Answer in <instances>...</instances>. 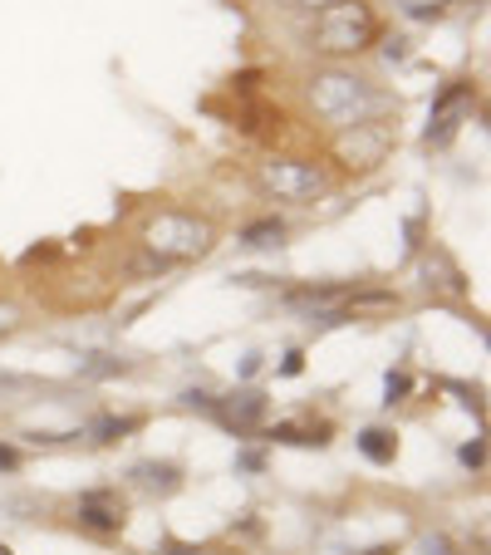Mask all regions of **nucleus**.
<instances>
[{"label":"nucleus","mask_w":491,"mask_h":555,"mask_svg":"<svg viewBox=\"0 0 491 555\" xmlns=\"http://www.w3.org/2000/svg\"><path fill=\"white\" fill-rule=\"evenodd\" d=\"M305 104H310V114L320 118L330 133H345V128L384 118L393 99L378 94L364 74H354L349 64H324V69H314L310 79H305Z\"/></svg>","instance_id":"nucleus-1"},{"label":"nucleus","mask_w":491,"mask_h":555,"mask_svg":"<svg viewBox=\"0 0 491 555\" xmlns=\"http://www.w3.org/2000/svg\"><path fill=\"white\" fill-rule=\"evenodd\" d=\"M378 35H384V25H378L369 0H330L310 21V50L330 64H345L354 54L374 50Z\"/></svg>","instance_id":"nucleus-2"},{"label":"nucleus","mask_w":491,"mask_h":555,"mask_svg":"<svg viewBox=\"0 0 491 555\" xmlns=\"http://www.w3.org/2000/svg\"><path fill=\"white\" fill-rule=\"evenodd\" d=\"M211 246H217V227H211V217H202V211L163 207L143 221V251L168 266L202 261Z\"/></svg>","instance_id":"nucleus-3"},{"label":"nucleus","mask_w":491,"mask_h":555,"mask_svg":"<svg viewBox=\"0 0 491 555\" xmlns=\"http://www.w3.org/2000/svg\"><path fill=\"white\" fill-rule=\"evenodd\" d=\"M256 182H261V192H271L275 202H295V207H305V202L330 192V172H324L320 163H310V157H281V153L256 163Z\"/></svg>","instance_id":"nucleus-4"},{"label":"nucleus","mask_w":491,"mask_h":555,"mask_svg":"<svg viewBox=\"0 0 491 555\" xmlns=\"http://www.w3.org/2000/svg\"><path fill=\"white\" fill-rule=\"evenodd\" d=\"M393 143H398L393 124H388V118H374V124H359V128L335 133V157L345 172H369V168H378V163H388Z\"/></svg>","instance_id":"nucleus-5"},{"label":"nucleus","mask_w":491,"mask_h":555,"mask_svg":"<svg viewBox=\"0 0 491 555\" xmlns=\"http://www.w3.org/2000/svg\"><path fill=\"white\" fill-rule=\"evenodd\" d=\"M423 285L432 295H462L467 291V275H462V266L442 246H432V251H423Z\"/></svg>","instance_id":"nucleus-6"},{"label":"nucleus","mask_w":491,"mask_h":555,"mask_svg":"<svg viewBox=\"0 0 491 555\" xmlns=\"http://www.w3.org/2000/svg\"><path fill=\"white\" fill-rule=\"evenodd\" d=\"M79 521L89 526V531H118V526H124V502H118V492H104V487H99V492H85L79 496Z\"/></svg>","instance_id":"nucleus-7"},{"label":"nucleus","mask_w":491,"mask_h":555,"mask_svg":"<svg viewBox=\"0 0 491 555\" xmlns=\"http://www.w3.org/2000/svg\"><path fill=\"white\" fill-rule=\"evenodd\" d=\"M128 477H133V487H143V492H163V496L182 487V467H178V462H138Z\"/></svg>","instance_id":"nucleus-8"},{"label":"nucleus","mask_w":491,"mask_h":555,"mask_svg":"<svg viewBox=\"0 0 491 555\" xmlns=\"http://www.w3.org/2000/svg\"><path fill=\"white\" fill-rule=\"evenodd\" d=\"M359 452H364L369 462H393V452H398V442H393V433H384V428H364L359 433Z\"/></svg>","instance_id":"nucleus-9"},{"label":"nucleus","mask_w":491,"mask_h":555,"mask_svg":"<svg viewBox=\"0 0 491 555\" xmlns=\"http://www.w3.org/2000/svg\"><path fill=\"white\" fill-rule=\"evenodd\" d=\"M281 236H285V221L261 217V221H251V227L241 231V246H251V251H261V246H281Z\"/></svg>","instance_id":"nucleus-10"},{"label":"nucleus","mask_w":491,"mask_h":555,"mask_svg":"<svg viewBox=\"0 0 491 555\" xmlns=\"http://www.w3.org/2000/svg\"><path fill=\"white\" fill-rule=\"evenodd\" d=\"M79 374H85V378H114V374H128V364H124V359H108V354H85Z\"/></svg>","instance_id":"nucleus-11"},{"label":"nucleus","mask_w":491,"mask_h":555,"mask_svg":"<svg viewBox=\"0 0 491 555\" xmlns=\"http://www.w3.org/2000/svg\"><path fill=\"white\" fill-rule=\"evenodd\" d=\"M133 428H138V418H99L89 433H94V442H118L124 433H133Z\"/></svg>","instance_id":"nucleus-12"},{"label":"nucleus","mask_w":491,"mask_h":555,"mask_svg":"<svg viewBox=\"0 0 491 555\" xmlns=\"http://www.w3.org/2000/svg\"><path fill=\"white\" fill-rule=\"evenodd\" d=\"M324 5H330V0H275V11H285V15H320Z\"/></svg>","instance_id":"nucleus-13"},{"label":"nucleus","mask_w":491,"mask_h":555,"mask_svg":"<svg viewBox=\"0 0 491 555\" xmlns=\"http://www.w3.org/2000/svg\"><path fill=\"white\" fill-rule=\"evenodd\" d=\"M15 330H21V305L0 300V335H15Z\"/></svg>","instance_id":"nucleus-14"},{"label":"nucleus","mask_w":491,"mask_h":555,"mask_svg":"<svg viewBox=\"0 0 491 555\" xmlns=\"http://www.w3.org/2000/svg\"><path fill=\"white\" fill-rule=\"evenodd\" d=\"M384 393H388V399H384V403H398V399H403V393H408V374H388Z\"/></svg>","instance_id":"nucleus-15"},{"label":"nucleus","mask_w":491,"mask_h":555,"mask_svg":"<svg viewBox=\"0 0 491 555\" xmlns=\"http://www.w3.org/2000/svg\"><path fill=\"white\" fill-rule=\"evenodd\" d=\"M236 467H246V472H261V467H266V457H261V452H241V457H236Z\"/></svg>","instance_id":"nucleus-16"},{"label":"nucleus","mask_w":491,"mask_h":555,"mask_svg":"<svg viewBox=\"0 0 491 555\" xmlns=\"http://www.w3.org/2000/svg\"><path fill=\"white\" fill-rule=\"evenodd\" d=\"M481 457H487V448H481V442H471V448H462V462H467V467H481Z\"/></svg>","instance_id":"nucleus-17"},{"label":"nucleus","mask_w":491,"mask_h":555,"mask_svg":"<svg viewBox=\"0 0 491 555\" xmlns=\"http://www.w3.org/2000/svg\"><path fill=\"white\" fill-rule=\"evenodd\" d=\"M15 467H21V452H15V448H0V472H15Z\"/></svg>","instance_id":"nucleus-18"},{"label":"nucleus","mask_w":491,"mask_h":555,"mask_svg":"<svg viewBox=\"0 0 491 555\" xmlns=\"http://www.w3.org/2000/svg\"><path fill=\"white\" fill-rule=\"evenodd\" d=\"M388 60H408V40H388Z\"/></svg>","instance_id":"nucleus-19"},{"label":"nucleus","mask_w":491,"mask_h":555,"mask_svg":"<svg viewBox=\"0 0 491 555\" xmlns=\"http://www.w3.org/2000/svg\"><path fill=\"white\" fill-rule=\"evenodd\" d=\"M369 555H393V545H374V551H369Z\"/></svg>","instance_id":"nucleus-20"}]
</instances>
